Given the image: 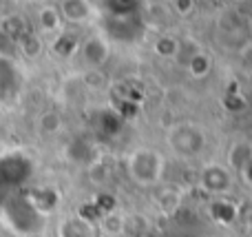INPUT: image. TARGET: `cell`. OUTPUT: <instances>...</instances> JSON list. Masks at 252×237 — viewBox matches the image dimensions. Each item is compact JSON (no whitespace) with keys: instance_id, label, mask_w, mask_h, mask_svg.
I'll return each mask as SVG.
<instances>
[{"instance_id":"obj_1","label":"cell","mask_w":252,"mask_h":237,"mask_svg":"<svg viewBox=\"0 0 252 237\" xmlns=\"http://www.w3.org/2000/svg\"><path fill=\"white\" fill-rule=\"evenodd\" d=\"M4 226L18 237H38L44 231L47 215L33 206L27 193H11L0 206Z\"/></svg>"},{"instance_id":"obj_2","label":"cell","mask_w":252,"mask_h":237,"mask_svg":"<svg viewBox=\"0 0 252 237\" xmlns=\"http://www.w3.org/2000/svg\"><path fill=\"white\" fill-rule=\"evenodd\" d=\"M126 175L133 184L142 186V189H151L157 186L164 177L166 171V158L157 149L151 146H137L133 149L124 160Z\"/></svg>"},{"instance_id":"obj_3","label":"cell","mask_w":252,"mask_h":237,"mask_svg":"<svg viewBox=\"0 0 252 237\" xmlns=\"http://www.w3.org/2000/svg\"><path fill=\"white\" fill-rule=\"evenodd\" d=\"M166 142L170 151L184 160H195L206 151V131L195 122H177L166 131Z\"/></svg>"},{"instance_id":"obj_4","label":"cell","mask_w":252,"mask_h":237,"mask_svg":"<svg viewBox=\"0 0 252 237\" xmlns=\"http://www.w3.org/2000/svg\"><path fill=\"white\" fill-rule=\"evenodd\" d=\"M31 173H33V162L22 151H9L0 155V189H20L29 182Z\"/></svg>"},{"instance_id":"obj_5","label":"cell","mask_w":252,"mask_h":237,"mask_svg":"<svg viewBox=\"0 0 252 237\" xmlns=\"http://www.w3.org/2000/svg\"><path fill=\"white\" fill-rule=\"evenodd\" d=\"M78 53L89 69H102L111 58V40L102 31L89 34L82 42H78Z\"/></svg>"},{"instance_id":"obj_6","label":"cell","mask_w":252,"mask_h":237,"mask_svg":"<svg viewBox=\"0 0 252 237\" xmlns=\"http://www.w3.org/2000/svg\"><path fill=\"white\" fill-rule=\"evenodd\" d=\"M232 182H235L232 180V171L226 164L219 162L206 164L199 173V186L208 195H217V198H223L232 189Z\"/></svg>"},{"instance_id":"obj_7","label":"cell","mask_w":252,"mask_h":237,"mask_svg":"<svg viewBox=\"0 0 252 237\" xmlns=\"http://www.w3.org/2000/svg\"><path fill=\"white\" fill-rule=\"evenodd\" d=\"M58 237H95L97 224L87 215H66L56 226Z\"/></svg>"},{"instance_id":"obj_8","label":"cell","mask_w":252,"mask_h":237,"mask_svg":"<svg viewBox=\"0 0 252 237\" xmlns=\"http://www.w3.org/2000/svg\"><path fill=\"white\" fill-rule=\"evenodd\" d=\"M56 7L62 16V22L69 25H82L95 16V7L91 0H60Z\"/></svg>"},{"instance_id":"obj_9","label":"cell","mask_w":252,"mask_h":237,"mask_svg":"<svg viewBox=\"0 0 252 237\" xmlns=\"http://www.w3.org/2000/svg\"><path fill=\"white\" fill-rule=\"evenodd\" d=\"M20 84V71H18L16 62L7 56H0V100L11 96Z\"/></svg>"},{"instance_id":"obj_10","label":"cell","mask_w":252,"mask_h":237,"mask_svg":"<svg viewBox=\"0 0 252 237\" xmlns=\"http://www.w3.org/2000/svg\"><path fill=\"white\" fill-rule=\"evenodd\" d=\"M228 164H230L228 169H235V171L244 173L252 164V142H246V140L235 142L230 146V151H228Z\"/></svg>"},{"instance_id":"obj_11","label":"cell","mask_w":252,"mask_h":237,"mask_svg":"<svg viewBox=\"0 0 252 237\" xmlns=\"http://www.w3.org/2000/svg\"><path fill=\"white\" fill-rule=\"evenodd\" d=\"M62 16L56 4H44L38 9V27L42 34H60L62 31Z\"/></svg>"},{"instance_id":"obj_12","label":"cell","mask_w":252,"mask_h":237,"mask_svg":"<svg viewBox=\"0 0 252 237\" xmlns=\"http://www.w3.org/2000/svg\"><path fill=\"white\" fill-rule=\"evenodd\" d=\"M186 69L195 80H201L213 71V58H210L206 51H195L190 58H188Z\"/></svg>"},{"instance_id":"obj_13","label":"cell","mask_w":252,"mask_h":237,"mask_svg":"<svg viewBox=\"0 0 252 237\" xmlns=\"http://www.w3.org/2000/svg\"><path fill=\"white\" fill-rule=\"evenodd\" d=\"M153 51L159 58H164V60H173V58H177L179 51H182V42H179V38H175V35H170V34H161L159 38L153 42Z\"/></svg>"},{"instance_id":"obj_14","label":"cell","mask_w":252,"mask_h":237,"mask_svg":"<svg viewBox=\"0 0 252 237\" xmlns=\"http://www.w3.org/2000/svg\"><path fill=\"white\" fill-rule=\"evenodd\" d=\"M97 231H102L104 235L109 237H118L126 231V217L118 211H111L100 215V224H97Z\"/></svg>"},{"instance_id":"obj_15","label":"cell","mask_w":252,"mask_h":237,"mask_svg":"<svg viewBox=\"0 0 252 237\" xmlns=\"http://www.w3.org/2000/svg\"><path fill=\"white\" fill-rule=\"evenodd\" d=\"M157 208H159L166 217H173L175 213L182 208V193H179L177 189H164L157 195Z\"/></svg>"},{"instance_id":"obj_16","label":"cell","mask_w":252,"mask_h":237,"mask_svg":"<svg viewBox=\"0 0 252 237\" xmlns=\"http://www.w3.org/2000/svg\"><path fill=\"white\" fill-rule=\"evenodd\" d=\"M210 215H213V220L219 222V224H230L237 217V208H235V204L228 202L226 198H217L210 204Z\"/></svg>"},{"instance_id":"obj_17","label":"cell","mask_w":252,"mask_h":237,"mask_svg":"<svg viewBox=\"0 0 252 237\" xmlns=\"http://www.w3.org/2000/svg\"><path fill=\"white\" fill-rule=\"evenodd\" d=\"M0 29H2V35L9 40H13V42L18 44V40H22L27 34H29V27H27V22L22 20L20 16H9L2 20V25H0Z\"/></svg>"},{"instance_id":"obj_18","label":"cell","mask_w":252,"mask_h":237,"mask_svg":"<svg viewBox=\"0 0 252 237\" xmlns=\"http://www.w3.org/2000/svg\"><path fill=\"white\" fill-rule=\"evenodd\" d=\"M18 47L27 58H40V53L44 51V42L40 40V35L31 34V31L22 40H18Z\"/></svg>"},{"instance_id":"obj_19","label":"cell","mask_w":252,"mask_h":237,"mask_svg":"<svg viewBox=\"0 0 252 237\" xmlns=\"http://www.w3.org/2000/svg\"><path fill=\"white\" fill-rule=\"evenodd\" d=\"M38 129L44 133V135H53V133H58L62 129L60 113H56V111H47V113H42L40 120H38Z\"/></svg>"},{"instance_id":"obj_20","label":"cell","mask_w":252,"mask_h":237,"mask_svg":"<svg viewBox=\"0 0 252 237\" xmlns=\"http://www.w3.org/2000/svg\"><path fill=\"white\" fill-rule=\"evenodd\" d=\"M170 9H173L179 18H188L195 13L197 0H170Z\"/></svg>"}]
</instances>
